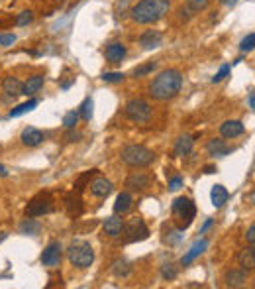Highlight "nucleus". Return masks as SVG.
Wrapping results in <instances>:
<instances>
[{"mask_svg": "<svg viewBox=\"0 0 255 289\" xmlns=\"http://www.w3.org/2000/svg\"><path fill=\"white\" fill-rule=\"evenodd\" d=\"M183 87V75L179 69H165L151 81L150 94L157 101H169L177 97Z\"/></svg>", "mask_w": 255, "mask_h": 289, "instance_id": "1", "label": "nucleus"}, {"mask_svg": "<svg viewBox=\"0 0 255 289\" xmlns=\"http://www.w3.org/2000/svg\"><path fill=\"white\" fill-rule=\"evenodd\" d=\"M171 2L169 0H141L134 8H130V14L135 24H155L169 12Z\"/></svg>", "mask_w": 255, "mask_h": 289, "instance_id": "2", "label": "nucleus"}, {"mask_svg": "<svg viewBox=\"0 0 255 289\" xmlns=\"http://www.w3.org/2000/svg\"><path fill=\"white\" fill-rule=\"evenodd\" d=\"M120 159L130 168H148L155 162V153L145 146H126L120 153Z\"/></svg>", "mask_w": 255, "mask_h": 289, "instance_id": "3", "label": "nucleus"}, {"mask_svg": "<svg viewBox=\"0 0 255 289\" xmlns=\"http://www.w3.org/2000/svg\"><path fill=\"white\" fill-rule=\"evenodd\" d=\"M67 256L75 268L85 270V268H90L94 262V250L87 240H75L67 248Z\"/></svg>", "mask_w": 255, "mask_h": 289, "instance_id": "4", "label": "nucleus"}, {"mask_svg": "<svg viewBox=\"0 0 255 289\" xmlns=\"http://www.w3.org/2000/svg\"><path fill=\"white\" fill-rule=\"evenodd\" d=\"M171 211H173V216H175V222L180 230H187L196 216V207L191 199L187 197H177L171 205Z\"/></svg>", "mask_w": 255, "mask_h": 289, "instance_id": "5", "label": "nucleus"}, {"mask_svg": "<svg viewBox=\"0 0 255 289\" xmlns=\"http://www.w3.org/2000/svg\"><path fill=\"white\" fill-rule=\"evenodd\" d=\"M122 234H124V242H141V240H145L148 236H150V230L145 227V222H143V218H139V216H134V218H130L128 222H124V227H122Z\"/></svg>", "mask_w": 255, "mask_h": 289, "instance_id": "6", "label": "nucleus"}, {"mask_svg": "<svg viewBox=\"0 0 255 289\" xmlns=\"http://www.w3.org/2000/svg\"><path fill=\"white\" fill-rule=\"evenodd\" d=\"M53 199L49 193H40V195H35V197L31 199L30 203H28V207H26V216H44V214H49L53 213Z\"/></svg>", "mask_w": 255, "mask_h": 289, "instance_id": "7", "label": "nucleus"}, {"mask_svg": "<svg viewBox=\"0 0 255 289\" xmlns=\"http://www.w3.org/2000/svg\"><path fill=\"white\" fill-rule=\"evenodd\" d=\"M124 112H126V116H128L130 120L137 122V124L148 122L151 118V107L145 101H141V99H132V101L126 105Z\"/></svg>", "mask_w": 255, "mask_h": 289, "instance_id": "8", "label": "nucleus"}, {"mask_svg": "<svg viewBox=\"0 0 255 289\" xmlns=\"http://www.w3.org/2000/svg\"><path fill=\"white\" fill-rule=\"evenodd\" d=\"M61 256H63V250H61L59 242H49L47 248L42 254V264L47 266V268H57L61 264Z\"/></svg>", "mask_w": 255, "mask_h": 289, "instance_id": "9", "label": "nucleus"}, {"mask_svg": "<svg viewBox=\"0 0 255 289\" xmlns=\"http://www.w3.org/2000/svg\"><path fill=\"white\" fill-rule=\"evenodd\" d=\"M151 175H148V173H143V171H134L128 179H126V187L130 189V191H145L148 187L151 185Z\"/></svg>", "mask_w": 255, "mask_h": 289, "instance_id": "10", "label": "nucleus"}, {"mask_svg": "<svg viewBox=\"0 0 255 289\" xmlns=\"http://www.w3.org/2000/svg\"><path fill=\"white\" fill-rule=\"evenodd\" d=\"M89 187H90V193H92L94 197H98V199L108 197V195L114 191V185H112V181H108L106 177H94V179L89 183Z\"/></svg>", "mask_w": 255, "mask_h": 289, "instance_id": "11", "label": "nucleus"}, {"mask_svg": "<svg viewBox=\"0 0 255 289\" xmlns=\"http://www.w3.org/2000/svg\"><path fill=\"white\" fill-rule=\"evenodd\" d=\"M20 140H22V144L24 146H28V148H35V146H40L42 142H44V132H40L38 128H33V126H28V128H24L22 130V136H20Z\"/></svg>", "mask_w": 255, "mask_h": 289, "instance_id": "12", "label": "nucleus"}, {"mask_svg": "<svg viewBox=\"0 0 255 289\" xmlns=\"http://www.w3.org/2000/svg\"><path fill=\"white\" fill-rule=\"evenodd\" d=\"M226 285L228 287H243L245 285V281H247V272L241 268H234V270H228L226 272V277H224Z\"/></svg>", "mask_w": 255, "mask_h": 289, "instance_id": "13", "label": "nucleus"}, {"mask_svg": "<svg viewBox=\"0 0 255 289\" xmlns=\"http://www.w3.org/2000/svg\"><path fill=\"white\" fill-rule=\"evenodd\" d=\"M161 42H163V36H161V31L157 30H148L141 34V38H139V46L143 47V49H155V47L161 46Z\"/></svg>", "mask_w": 255, "mask_h": 289, "instance_id": "14", "label": "nucleus"}, {"mask_svg": "<svg viewBox=\"0 0 255 289\" xmlns=\"http://www.w3.org/2000/svg\"><path fill=\"white\" fill-rule=\"evenodd\" d=\"M245 132V126L243 122L240 120H226L222 126H220V134L224 138H238Z\"/></svg>", "mask_w": 255, "mask_h": 289, "instance_id": "15", "label": "nucleus"}, {"mask_svg": "<svg viewBox=\"0 0 255 289\" xmlns=\"http://www.w3.org/2000/svg\"><path fill=\"white\" fill-rule=\"evenodd\" d=\"M206 152H208V155H212V157H224L228 153H232V148L226 144L224 140L214 138V140H210V142L206 144Z\"/></svg>", "mask_w": 255, "mask_h": 289, "instance_id": "16", "label": "nucleus"}, {"mask_svg": "<svg viewBox=\"0 0 255 289\" xmlns=\"http://www.w3.org/2000/svg\"><path fill=\"white\" fill-rule=\"evenodd\" d=\"M206 248H208V240H206V238H202V240L195 242V244H193V248H191V250H189V252H187V254L180 258V266H189L191 262H195V260L198 258V256H200V254H202Z\"/></svg>", "mask_w": 255, "mask_h": 289, "instance_id": "17", "label": "nucleus"}, {"mask_svg": "<svg viewBox=\"0 0 255 289\" xmlns=\"http://www.w3.org/2000/svg\"><path fill=\"white\" fill-rule=\"evenodd\" d=\"M104 55L110 63H122V59L126 57V46L120 44V42H112L104 49Z\"/></svg>", "mask_w": 255, "mask_h": 289, "instance_id": "18", "label": "nucleus"}, {"mask_svg": "<svg viewBox=\"0 0 255 289\" xmlns=\"http://www.w3.org/2000/svg\"><path fill=\"white\" fill-rule=\"evenodd\" d=\"M44 81H45L44 75L30 77L26 83H22V94H26V97H33L35 92L40 91L42 87H44Z\"/></svg>", "mask_w": 255, "mask_h": 289, "instance_id": "19", "label": "nucleus"}, {"mask_svg": "<svg viewBox=\"0 0 255 289\" xmlns=\"http://www.w3.org/2000/svg\"><path fill=\"white\" fill-rule=\"evenodd\" d=\"M238 262H240V266L245 270V272H251V270H253V268H255V248H253V244L241 250L240 256H238Z\"/></svg>", "mask_w": 255, "mask_h": 289, "instance_id": "20", "label": "nucleus"}, {"mask_svg": "<svg viewBox=\"0 0 255 289\" xmlns=\"http://www.w3.org/2000/svg\"><path fill=\"white\" fill-rule=\"evenodd\" d=\"M210 199H212V205H214L216 209H220V207H224L226 203H228L230 193H228V189H226L224 185H214L210 191Z\"/></svg>", "mask_w": 255, "mask_h": 289, "instance_id": "21", "label": "nucleus"}, {"mask_svg": "<svg viewBox=\"0 0 255 289\" xmlns=\"http://www.w3.org/2000/svg\"><path fill=\"white\" fill-rule=\"evenodd\" d=\"M122 227H124V222H122V218H118L116 214L114 216H108L104 220V224H102V229L108 236H112V238H118L122 234Z\"/></svg>", "mask_w": 255, "mask_h": 289, "instance_id": "22", "label": "nucleus"}, {"mask_svg": "<svg viewBox=\"0 0 255 289\" xmlns=\"http://www.w3.org/2000/svg\"><path fill=\"white\" fill-rule=\"evenodd\" d=\"M2 91L6 92V97L16 99L18 94H22V81L16 79V77H6L2 81Z\"/></svg>", "mask_w": 255, "mask_h": 289, "instance_id": "23", "label": "nucleus"}, {"mask_svg": "<svg viewBox=\"0 0 255 289\" xmlns=\"http://www.w3.org/2000/svg\"><path fill=\"white\" fill-rule=\"evenodd\" d=\"M65 209H67V213L71 214V216H79V214L83 213V203H81V197H79V193H69L67 197H65Z\"/></svg>", "mask_w": 255, "mask_h": 289, "instance_id": "24", "label": "nucleus"}, {"mask_svg": "<svg viewBox=\"0 0 255 289\" xmlns=\"http://www.w3.org/2000/svg\"><path fill=\"white\" fill-rule=\"evenodd\" d=\"M193 146H195V140L193 136H180L175 144V155L177 157H185L193 152Z\"/></svg>", "mask_w": 255, "mask_h": 289, "instance_id": "25", "label": "nucleus"}, {"mask_svg": "<svg viewBox=\"0 0 255 289\" xmlns=\"http://www.w3.org/2000/svg\"><path fill=\"white\" fill-rule=\"evenodd\" d=\"M132 207V195L130 193H120L116 197V203H114V214H124L130 211Z\"/></svg>", "mask_w": 255, "mask_h": 289, "instance_id": "26", "label": "nucleus"}, {"mask_svg": "<svg viewBox=\"0 0 255 289\" xmlns=\"http://www.w3.org/2000/svg\"><path fill=\"white\" fill-rule=\"evenodd\" d=\"M112 274L118 275V277H126V275H130L132 274V264L124 258L114 260V264H112Z\"/></svg>", "mask_w": 255, "mask_h": 289, "instance_id": "27", "label": "nucleus"}, {"mask_svg": "<svg viewBox=\"0 0 255 289\" xmlns=\"http://www.w3.org/2000/svg\"><path fill=\"white\" fill-rule=\"evenodd\" d=\"M40 105V101L38 99H30L28 103H22V105H18L16 108L10 110V118H16V116H22V114H26V112H31L33 108Z\"/></svg>", "mask_w": 255, "mask_h": 289, "instance_id": "28", "label": "nucleus"}, {"mask_svg": "<svg viewBox=\"0 0 255 289\" xmlns=\"http://www.w3.org/2000/svg\"><path fill=\"white\" fill-rule=\"evenodd\" d=\"M40 230H42V224H40L33 216L24 218V222L20 224V232H22V234H31V236H33V234H38Z\"/></svg>", "mask_w": 255, "mask_h": 289, "instance_id": "29", "label": "nucleus"}, {"mask_svg": "<svg viewBox=\"0 0 255 289\" xmlns=\"http://www.w3.org/2000/svg\"><path fill=\"white\" fill-rule=\"evenodd\" d=\"M96 171H98V169H90V171H85V173H83V175L77 179V181H75V193H79V195H81V191H83L85 187H89V181L92 179V177H94V175H96Z\"/></svg>", "mask_w": 255, "mask_h": 289, "instance_id": "30", "label": "nucleus"}, {"mask_svg": "<svg viewBox=\"0 0 255 289\" xmlns=\"http://www.w3.org/2000/svg\"><path fill=\"white\" fill-rule=\"evenodd\" d=\"M161 275H163V279H167V281H173V279L179 275V270H177V266H175V264L167 262V264L161 266Z\"/></svg>", "mask_w": 255, "mask_h": 289, "instance_id": "31", "label": "nucleus"}, {"mask_svg": "<svg viewBox=\"0 0 255 289\" xmlns=\"http://www.w3.org/2000/svg\"><path fill=\"white\" fill-rule=\"evenodd\" d=\"M130 12V0H116L114 2V14L116 18H124Z\"/></svg>", "mask_w": 255, "mask_h": 289, "instance_id": "32", "label": "nucleus"}, {"mask_svg": "<svg viewBox=\"0 0 255 289\" xmlns=\"http://www.w3.org/2000/svg\"><path fill=\"white\" fill-rule=\"evenodd\" d=\"M77 122H79V110H71V112H67V114L63 116V126H65L67 130H73L77 126Z\"/></svg>", "mask_w": 255, "mask_h": 289, "instance_id": "33", "label": "nucleus"}, {"mask_svg": "<svg viewBox=\"0 0 255 289\" xmlns=\"http://www.w3.org/2000/svg\"><path fill=\"white\" fill-rule=\"evenodd\" d=\"M92 107H94V105H92V99H85V101H83V105H81V110H79V116H83V118H85V120H90V118H92Z\"/></svg>", "mask_w": 255, "mask_h": 289, "instance_id": "34", "label": "nucleus"}, {"mask_svg": "<svg viewBox=\"0 0 255 289\" xmlns=\"http://www.w3.org/2000/svg\"><path fill=\"white\" fill-rule=\"evenodd\" d=\"M253 47H255V34L253 31H249L243 40H241V44H240V49L245 53V51H253Z\"/></svg>", "mask_w": 255, "mask_h": 289, "instance_id": "35", "label": "nucleus"}, {"mask_svg": "<svg viewBox=\"0 0 255 289\" xmlns=\"http://www.w3.org/2000/svg\"><path fill=\"white\" fill-rule=\"evenodd\" d=\"M210 0H187V8L191 12H202L206 6H208Z\"/></svg>", "mask_w": 255, "mask_h": 289, "instance_id": "36", "label": "nucleus"}, {"mask_svg": "<svg viewBox=\"0 0 255 289\" xmlns=\"http://www.w3.org/2000/svg\"><path fill=\"white\" fill-rule=\"evenodd\" d=\"M31 20H33V12L24 10L16 16V26H28V24H31Z\"/></svg>", "mask_w": 255, "mask_h": 289, "instance_id": "37", "label": "nucleus"}, {"mask_svg": "<svg viewBox=\"0 0 255 289\" xmlns=\"http://www.w3.org/2000/svg\"><path fill=\"white\" fill-rule=\"evenodd\" d=\"M183 232H185V230H180V229L173 230V232H169V236H165V242L171 244V246L179 244L180 240H183Z\"/></svg>", "mask_w": 255, "mask_h": 289, "instance_id": "38", "label": "nucleus"}, {"mask_svg": "<svg viewBox=\"0 0 255 289\" xmlns=\"http://www.w3.org/2000/svg\"><path fill=\"white\" fill-rule=\"evenodd\" d=\"M157 67V63L155 61H151V63H148V65H141V67H137V69H134V75L135 77H143L148 75V73H151L153 69Z\"/></svg>", "mask_w": 255, "mask_h": 289, "instance_id": "39", "label": "nucleus"}, {"mask_svg": "<svg viewBox=\"0 0 255 289\" xmlns=\"http://www.w3.org/2000/svg\"><path fill=\"white\" fill-rule=\"evenodd\" d=\"M124 79H126L124 73H104V75H102V81H104V83H122Z\"/></svg>", "mask_w": 255, "mask_h": 289, "instance_id": "40", "label": "nucleus"}, {"mask_svg": "<svg viewBox=\"0 0 255 289\" xmlns=\"http://www.w3.org/2000/svg\"><path fill=\"white\" fill-rule=\"evenodd\" d=\"M14 42H16V36H14V34H0V46H2V47L12 46Z\"/></svg>", "mask_w": 255, "mask_h": 289, "instance_id": "41", "label": "nucleus"}, {"mask_svg": "<svg viewBox=\"0 0 255 289\" xmlns=\"http://www.w3.org/2000/svg\"><path fill=\"white\" fill-rule=\"evenodd\" d=\"M228 73H230V67H228V65H224V67H222V69H220L216 75L212 77V83H220L222 79H226V75H228Z\"/></svg>", "mask_w": 255, "mask_h": 289, "instance_id": "42", "label": "nucleus"}, {"mask_svg": "<svg viewBox=\"0 0 255 289\" xmlns=\"http://www.w3.org/2000/svg\"><path fill=\"white\" fill-rule=\"evenodd\" d=\"M180 185H183V179H180V177H173V179L169 181V189H171V191H177V189H180Z\"/></svg>", "mask_w": 255, "mask_h": 289, "instance_id": "43", "label": "nucleus"}, {"mask_svg": "<svg viewBox=\"0 0 255 289\" xmlns=\"http://www.w3.org/2000/svg\"><path fill=\"white\" fill-rule=\"evenodd\" d=\"M245 240H247L249 244L255 242V227H253V224H251V227H249V230L245 232Z\"/></svg>", "mask_w": 255, "mask_h": 289, "instance_id": "44", "label": "nucleus"}, {"mask_svg": "<svg viewBox=\"0 0 255 289\" xmlns=\"http://www.w3.org/2000/svg\"><path fill=\"white\" fill-rule=\"evenodd\" d=\"M212 224H214V220H212V218H206V222H204V224H202V229H200V234H204L206 230L210 229Z\"/></svg>", "mask_w": 255, "mask_h": 289, "instance_id": "45", "label": "nucleus"}, {"mask_svg": "<svg viewBox=\"0 0 255 289\" xmlns=\"http://www.w3.org/2000/svg\"><path fill=\"white\" fill-rule=\"evenodd\" d=\"M67 138H69V142H79V140H81V134H79V132H75V134H73V132H69Z\"/></svg>", "mask_w": 255, "mask_h": 289, "instance_id": "46", "label": "nucleus"}, {"mask_svg": "<svg viewBox=\"0 0 255 289\" xmlns=\"http://www.w3.org/2000/svg\"><path fill=\"white\" fill-rule=\"evenodd\" d=\"M247 103H249V108L253 110V108H255V94H253V92H249V97H247Z\"/></svg>", "mask_w": 255, "mask_h": 289, "instance_id": "47", "label": "nucleus"}, {"mask_svg": "<svg viewBox=\"0 0 255 289\" xmlns=\"http://www.w3.org/2000/svg\"><path fill=\"white\" fill-rule=\"evenodd\" d=\"M216 171H218V169L214 168V166H206V168H204V173H206V175H212V173H216Z\"/></svg>", "mask_w": 255, "mask_h": 289, "instance_id": "48", "label": "nucleus"}, {"mask_svg": "<svg viewBox=\"0 0 255 289\" xmlns=\"http://www.w3.org/2000/svg\"><path fill=\"white\" fill-rule=\"evenodd\" d=\"M0 177H8V169L0 164Z\"/></svg>", "mask_w": 255, "mask_h": 289, "instance_id": "49", "label": "nucleus"}, {"mask_svg": "<svg viewBox=\"0 0 255 289\" xmlns=\"http://www.w3.org/2000/svg\"><path fill=\"white\" fill-rule=\"evenodd\" d=\"M218 2H222V4H226V6H234L238 0H218Z\"/></svg>", "mask_w": 255, "mask_h": 289, "instance_id": "50", "label": "nucleus"}, {"mask_svg": "<svg viewBox=\"0 0 255 289\" xmlns=\"http://www.w3.org/2000/svg\"><path fill=\"white\" fill-rule=\"evenodd\" d=\"M6 240V232H0V242H4Z\"/></svg>", "mask_w": 255, "mask_h": 289, "instance_id": "51", "label": "nucleus"}]
</instances>
